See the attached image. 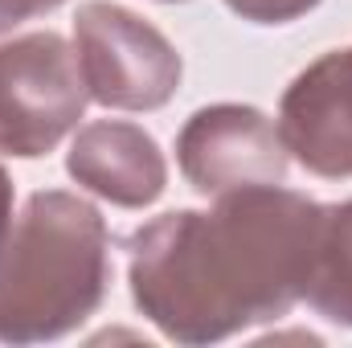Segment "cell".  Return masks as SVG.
<instances>
[{"mask_svg":"<svg viewBox=\"0 0 352 348\" xmlns=\"http://www.w3.org/2000/svg\"><path fill=\"white\" fill-rule=\"evenodd\" d=\"M324 205L283 184L173 209L127 242L135 307L176 345H217L283 320L307 291Z\"/></svg>","mask_w":352,"mask_h":348,"instance_id":"obj_1","label":"cell"},{"mask_svg":"<svg viewBox=\"0 0 352 348\" xmlns=\"http://www.w3.org/2000/svg\"><path fill=\"white\" fill-rule=\"evenodd\" d=\"M111 287V234L87 197L33 193L0 250V340L41 345L82 328Z\"/></svg>","mask_w":352,"mask_h":348,"instance_id":"obj_2","label":"cell"},{"mask_svg":"<svg viewBox=\"0 0 352 348\" xmlns=\"http://www.w3.org/2000/svg\"><path fill=\"white\" fill-rule=\"evenodd\" d=\"M90 102L78 50L54 33H21L0 45V152L37 160L54 152Z\"/></svg>","mask_w":352,"mask_h":348,"instance_id":"obj_3","label":"cell"},{"mask_svg":"<svg viewBox=\"0 0 352 348\" xmlns=\"http://www.w3.org/2000/svg\"><path fill=\"white\" fill-rule=\"evenodd\" d=\"M74 50L90 98L107 111H160L184 74L173 41L148 17L111 0H87L78 8Z\"/></svg>","mask_w":352,"mask_h":348,"instance_id":"obj_4","label":"cell"},{"mask_svg":"<svg viewBox=\"0 0 352 348\" xmlns=\"http://www.w3.org/2000/svg\"><path fill=\"white\" fill-rule=\"evenodd\" d=\"M287 160L291 156L278 119L250 102L201 107L176 135V164L184 180L205 197L250 184H283Z\"/></svg>","mask_w":352,"mask_h":348,"instance_id":"obj_5","label":"cell"},{"mask_svg":"<svg viewBox=\"0 0 352 348\" xmlns=\"http://www.w3.org/2000/svg\"><path fill=\"white\" fill-rule=\"evenodd\" d=\"M278 131L287 156L324 180L352 176V45L316 58L283 90Z\"/></svg>","mask_w":352,"mask_h":348,"instance_id":"obj_6","label":"cell"},{"mask_svg":"<svg viewBox=\"0 0 352 348\" xmlns=\"http://www.w3.org/2000/svg\"><path fill=\"white\" fill-rule=\"evenodd\" d=\"M66 173L119 209H148L168 184V160L144 127L127 119H94L78 127Z\"/></svg>","mask_w":352,"mask_h":348,"instance_id":"obj_7","label":"cell"},{"mask_svg":"<svg viewBox=\"0 0 352 348\" xmlns=\"http://www.w3.org/2000/svg\"><path fill=\"white\" fill-rule=\"evenodd\" d=\"M303 299L311 303L316 316L352 328V201L324 205L320 242H316Z\"/></svg>","mask_w":352,"mask_h":348,"instance_id":"obj_8","label":"cell"},{"mask_svg":"<svg viewBox=\"0 0 352 348\" xmlns=\"http://www.w3.org/2000/svg\"><path fill=\"white\" fill-rule=\"evenodd\" d=\"M320 0H226L230 12H238L250 25H291L307 17Z\"/></svg>","mask_w":352,"mask_h":348,"instance_id":"obj_9","label":"cell"},{"mask_svg":"<svg viewBox=\"0 0 352 348\" xmlns=\"http://www.w3.org/2000/svg\"><path fill=\"white\" fill-rule=\"evenodd\" d=\"M58 4H66V0H0V33L25 25V21H33V17H45V12H54Z\"/></svg>","mask_w":352,"mask_h":348,"instance_id":"obj_10","label":"cell"},{"mask_svg":"<svg viewBox=\"0 0 352 348\" xmlns=\"http://www.w3.org/2000/svg\"><path fill=\"white\" fill-rule=\"evenodd\" d=\"M8 230H12V180H8L4 164H0V250L8 242Z\"/></svg>","mask_w":352,"mask_h":348,"instance_id":"obj_11","label":"cell"},{"mask_svg":"<svg viewBox=\"0 0 352 348\" xmlns=\"http://www.w3.org/2000/svg\"><path fill=\"white\" fill-rule=\"evenodd\" d=\"M160 4H180V0H160Z\"/></svg>","mask_w":352,"mask_h":348,"instance_id":"obj_12","label":"cell"}]
</instances>
